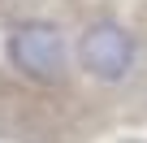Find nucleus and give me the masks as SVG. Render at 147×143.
<instances>
[{
    "label": "nucleus",
    "instance_id": "nucleus-1",
    "mask_svg": "<svg viewBox=\"0 0 147 143\" xmlns=\"http://www.w3.org/2000/svg\"><path fill=\"white\" fill-rule=\"evenodd\" d=\"M5 56L30 83L52 87V83L65 78V35H61L56 22H22V26H13L9 39H5Z\"/></svg>",
    "mask_w": 147,
    "mask_h": 143
},
{
    "label": "nucleus",
    "instance_id": "nucleus-2",
    "mask_svg": "<svg viewBox=\"0 0 147 143\" xmlns=\"http://www.w3.org/2000/svg\"><path fill=\"white\" fill-rule=\"evenodd\" d=\"M74 56H78V65L87 69L95 83H108V87H113V83H125V78H130V69H134V61H138V43H134V35H130L121 22L100 18V22H91V26L78 35Z\"/></svg>",
    "mask_w": 147,
    "mask_h": 143
}]
</instances>
